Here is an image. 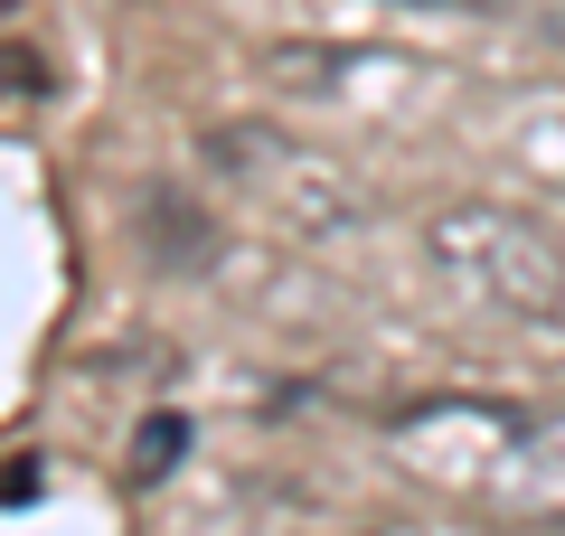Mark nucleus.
<instances>
[{
	"instance_id": "f03ea898",
	"label": "nucleus",
	"mask_w": 565,
	"mask_h": 536,
	"mask_svg": "<svg viewBox=\"0 0 565 536\" xmlns=\"http://www.w3.org/2000/svg\"><path fill=\"white\" fill-rule=\"evenodd\" d=\"M207 170H217L236 199H255L282 236L330 245V236L377 226V189H367L349 160L311 151V141H292V132H264V122H217V132H207Z\"/></svg>"
},
{
	"instance_id": "f257e3e1",
	"label": "nucleus",
	"mask_w": 565,
	"mask_h": 536,
	"mask_svg": "<svg viewBox=\"0 0 565 536\" xmlns=\"http://www.w3.org/2000/svg\"><path fill=\"white\" fill-rule=\"evenodd\" d=\"M424 264L452 301L490 320H527V330H556L565 320V236L527 207L500 199H462L424 226Z\"/></svg>"
},
{
	"instance_id": "20e7f679",
	"label": "nucleus",
	"mask_w": 565,
	"mask_h": 536,
	"mask_svg": "<svg viewBox=\"0 0 565 536\" xmlns=\"http://www.w3.org/2000/svg\"><path fill=\"white\" fill-rule=\"evenodd\" d=\"M47 95V57L39 47H0V104H39Z\"/></svg>"
},
{
	"instance_id": "7ed1b4c3",
	"label": "nucleus",
	"mask_w": 565,
	"mask_h": 536,
	"mask_svg": "<svg viewBox=\"0 0 565 536\" xmlns=\"http://www.w3.org/2000/svg\"><path fill=\"white\" fill-rule=\"evenodd\" d=\"M340 47H264V76H274V85H292V95H321V85L330 76H340Z\"/></svg>"
},
{
	"instance_id": "39448f33",
	"label": "nucleus",
	"mask_w": 565,
	"mask_h": 536,
	"mask_svg": "<svg viewBox=\"0 0 565 536\" xmlns=\"http://www.w3.org/2000/svg\"><path fill=\"white\" fill-rule=\"evenodd\" d=\"M170 452H180V424H151V433H141V480H161Z\"/></svg>"
},
{
	"instance_id": "423d86ee",
	"label": "nucleus",
	"mask_w": 565,
	"mask_h": 536,
	"mask_svg": "<svg viewBox=\"0 0 565 536\" xmlns=\"http://www.w3.org/2000/svg\"><path fill=\"white\" fill-rule=\"evenodd\" d=\"M10 10H29V0H0V20H10Z\"/></svg>"
}]
</instances>
